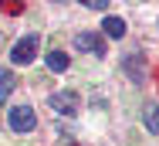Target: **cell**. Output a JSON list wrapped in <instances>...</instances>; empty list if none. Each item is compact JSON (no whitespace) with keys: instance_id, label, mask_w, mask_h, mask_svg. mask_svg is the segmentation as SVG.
<instances>
[{"instance_id":"obj_1","label":"cell","mask_w":159,"mask_h":146,"mask_svg":"<svg viewBox=\"0 0 159 146\" xmlns=\"http://www.w3.org/2000/svg\"><path fill=\"white\" fill-rule=\"evenodd\" d=\"M37 48H41V37L37 34H27V37H20L14 48H10V61L14 65H31L37 58Z\"/></svg>"},{"instance_id":"obj_2","label":"cell","mask_w":159,"mask_h":146,"mask_svg":"<svg viewBox=\"0 0 159 146\" xmlns=\"http://www.w3.org/2000/svg\"><path fill=\"white\" fill-rule=\"evenodd\" d=\"M7 122H10V129H17V133H31L34 126H37V112H34L31 105H17V109L7 112Z\"/></svg>"},{"instance_id":"obj_3","label":"cell","mask_w":159,"mask_h":146,"mask_svg":"<svg viewBox=\"0 0 159 146\" xmlns=\"http://www.w3.org/2000/svg\"><path fill=\"white\" fill-rule=\"evenodd\" d=\"M75 44H78L81 51H92V55H98V58H105V41L98 37L95 31H92V34H88V31H81V34L75 37Z\"/></svg>"},{"instance_id":"obj_4","label":"cell","mask_w":159,"mask_h":146,"mask_svg":"<svg viewBox=\"0 0 159 146\" xmlns=\"http://www.w3.org/2000/svg\"><path fill=\"white\" fill-rule=\"evenodd\" d=\"M48 102H51V109L68 112V116H75V112H78V95H75V92H54Z\"/></svg>"},{"instance_id":"obj_5","label":"cell","mask_w":159,"mask_h":146,"mask_svg":"<svg viewBox=\"0 0 159 146\" xmlns=\"http://www.w3.org/2000/svg\"><path fill=\"white\" fill-rule=\"evenodd\" d=\"M14 85H17V82H14V75H10V68H0V105L10 99Z\"/></svg>"},{"instance_id":"obj_6","label":"cell","mask_w":159,"mask_h":146,"mask_svg":"<svg viewBox=\"0 0 159 146\" xmlns=\"http://www.w3.org/2000/svg\"><path fill=\"white\" fill-rule=\"evenodd\" d=\"M102 31H105L108 37H122V34H125V21H122V17H105V21H102Z\"/></svg>"},{"instance_id":"obj_7","label":"cell","mask_w":159,"mask_h":146,"mask_svg":"<svg viewBox=\"0 0 159 146\" xmlns=\"http://www.w3.org/2000/svg\"><path fill=\"white\" fill-rule=\"evenodd\" d=\"M48 68H51V71H64V68H68V55H64V51H48Z\"/></svg>"},{"instance_id":"obj_8","label":"cell","mask_w":159,"mask_h":146,"mask_svg":"<svg viewBox=\"0 0 159 146\" xmlns=\"http://www.w3.org/2000/svg\"><path fill=\"white\" fill-rule=\"evenodd\" d=\"M142 122H146L149 133H159V105H149V109L142 112Z\"/></svg>"},{"instance_id":"obj_9","label":"cell","mask_w":159,"mask_h":146,"mask_svg":"<svg viewBox=\"0 0 159 146\" xmlns=\"http://www.w3.org/2000/svg\"><path fill=\"white\" fill-rule=\"evenodd\" d=\"M85 7H92V10H105L108 0H85Z\"/></svg>"}]
</instances>
